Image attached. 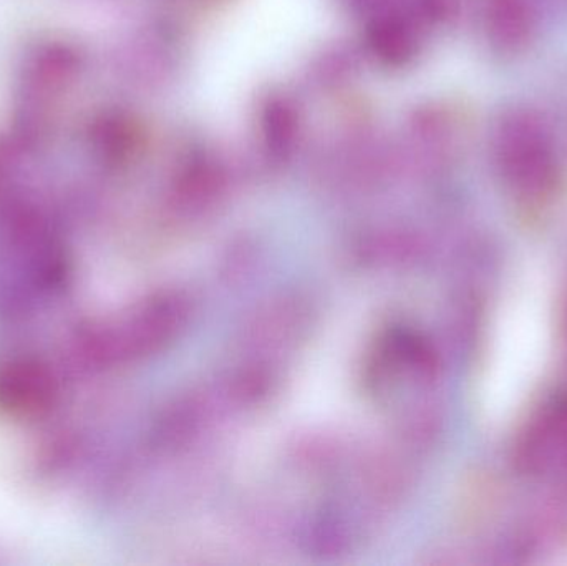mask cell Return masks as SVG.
I'll use <instances>...</instances> for the list:
<instances>
[{
    "instance_id": "obj_1",
    "label": "cell",
    "mask_w": 567,
    "mask_h": 566,
    "mask_svg": "<svg viewBox=\"0 0 567 566\" xmlns=\"http://www.w3.org/2000/svg\"><path fill=\"white\" fill-rule=\"evenodd\" d=\"M493 153L503 183L523 205H545L558 192V150L548 126L535 113H506L496 126Z\"/></svg>"
},
{
    "instance_id": "obj_2",
    "label": "cell",
    "mask_w": 567,
    "mask_h": 566,
    "mask_svg": "<svg viewBox=\"0 0 567 566\" xmlns=\"http://www.w3.org/2000/svg\"><path fill=\"white\" fill-rule=\"evenodd\" d=\"M62 384L55 369L35 356L0 361V412L17 421H37L55 411Z\"/></svg>"
},
{
    "instance_id": "obj_3",
    "label": "cell",
    "mask_w": 567,
    "mask_h": 566,
    "mask_svg": "<svg viewBox=\"0 0 567 566\" xmlns=\"http://www.w3.org/2000/svg\"><path fill=\"white\" fill-rule=\"evenodd\" d=\"M486 30L498 52L506 55L522 52L535 35V3L532 0H488Z\"/></svg>"
}]
</instances>
